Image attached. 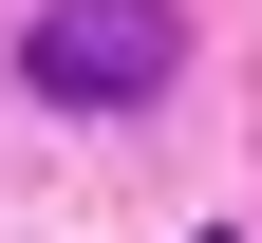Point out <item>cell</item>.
<instances>
[{"mask_svg":"<svg viewBox=\"0 0 262 243\" xmlns=\"http://www.w3.org/2000/svg\"><path fill=\"white\" fill-rule=\"evenodd\" d=\"M19 75H38L56 113H150V94L187 75V19L169 0H56L38 38H19Z\"/></svg>","mask_w":262,"mask_h":243,"instance_id":"6da1fadb","label":"cell"},{"mask_svg":"<svg viewBox=\"0 0 262 243\" xmlns=\"http://www.w3.org/2000/svg\"><path fill=\"white\" fill-rule=\"evenodd\" d=\"M206 243H225V225H206Z\"/></svg>","mask_w":262,"mask_h":243,"instance_id":"7a4b0ae2","label":"cell"}]
</instances>
